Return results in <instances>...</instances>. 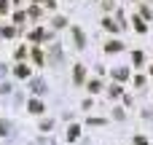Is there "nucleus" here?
Listing matches in <instances>:
<instances>
[{"label":"nucleus","instance_id":"1","mask_svg":"<svg viewBox=\"0 0 153 145\" xmlns=\"http://www.w3.org/2000/svg\"><path fill=\"white\" fill-rule=\"evenodd\" d=\"M30 113H43V105L38 100H30Z\"/></svg>","mask_w":153,"mask_h":145},{"label":"nucleus","instance_id":"2","mask_svg":"<svg viewBox=\"0 0 153 145\" xmlns=\"http://www.w3.org/2000/svg\"><path fill=\"white\" fill-rule=\"evenodd\" d=\"M81 81H83V67L78 65V67H75V83H81Z\"/></svg>","mask_w":153,"mask_h":145},{"label":"nucleus","instance_id":"3","mask_svg":"<svg viewBox=\"0 0 153 145\" xmlns=\"http://www.w3.org/2000/svg\"><path fill=\"white\" fill-rule=\"evenodd\" d=\"M108 51L113 54V51H121V43H108Z\"/></svg>","mask_w":153,"mask_h":145},{"label":"nucleus","instance_id":"4","mask_svg":"<svg viewBox=\"0 0 153 145\" xmlns=\"http://www.w3.org/2000/svg\"><path fill=\"white\" fill-rule=\"evenodd\" d=\"M16 75H19V78H24V75H30V70H27V67H16Z\"/></svg>","mask_w":153,"mask_h":145},{"label":"nucleus","instance_id":"5","mask_svg":"<svg viewBox=\"0 0 153 145\" xmlns=\"http://www.w3.org/2000/svg\"><path fill=\"white\" fill-rule=\"evenodd\" d=\"M75 40H78V46H83V32L81 30H75Z\"/></svg>","mask_w":153,"mask_h":145},{"label":"nucleus","instance_id":"6","mask_svg":"<svg viewBox=\"0 0 153 145\" xmlns=\"http://www.w3.org/2000/svg\"><path fill=\"white\" fill-rule=\"evenodd\" d=\"M8 129H11V126H8V121H0V135H5Z\"/></svg>","mask_w":153,"mask_h":145},{"label":"nucleus","instance_id":"7","mask_svg":"<svg viewBox=\"0 0 153 145\" xmlns=\"http://www.w3.org/2000/svg\"><path fill=\"white\" fill-rule=\"evenodd\" d=\"M134 145H148V140L145 137H134Z\"/></svg>","mask_w":153,"mask_h":145}]
</instances>
